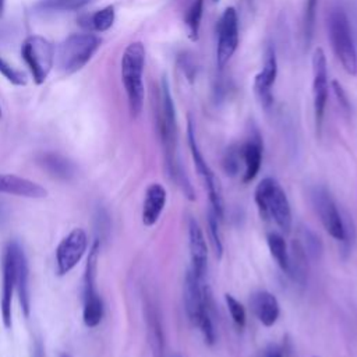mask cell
<instances>
[{
  "mask_svg": "<svg viewBox=\"0 0 357 357\" xmlns=\"http://www.w3.org/2000/svg\"><path fill=\"white\" fill-rule=\"evenodd\" d=\"M156 126L160 138V144L163 148V158H165V169L167 176L181 190L184 197L190 201L195 199L192 185L181 167L178 152H177V120H176V110L174 103L170 95L169 84L166 77L160 81L159 88V98H158V107H156Z\"/></svg>",
  "mask_w": 357,
  "mask_h": 357,
  "instance_id": "cell-1",
  "label": "cell"
},
{
  "mask_svg": "<svg viewBox=\"0 0 357 357\" xmlns=\"http://www.w3.org/2000/svg\"><path fill=\"white\" fill-rule=\"evenodd\" d=\"M144 66L145 47L141 42L130 43L121 56V81L126 89L130 113L137 117L144 106Z\"/></svg>",
  "mask_w": 357,
  "mask_h": 357,
  "instance_id": "cell-2",
  "label": "cell"
},
{
  "mask_svg": "<svg viewBox=\"0 0 357 357\" xmlns=\"http://www.w3.org/2000/svg\"><path fill=\"white\" fill-rule=\"evenodd\" d=\"M254 199L262 219H272L283 233L291 230L293 216L290 202L275 178L266 177L261 180L255 188Z\"/></svg>",
  "mask_w": 357,
  "mask_h": 357,
  "instance_id": "cell-3",
  "label": "cell"
},
{
  "mask_svg": "<svg viewBox=\"0 0 357 357\" xmlns=\"http://www.w3.org/2000/svg\"><path fill=\"white\" fill-rule=\"evenodd\" d=\"M328 35L335 56L344 71L350 75L357 74V49L353 39L349 18L343 8L335 7L328 15Z\"/></svg>",
  "mask_w": 357,
  "mask_h": 357,
  "instance_id": "cell-4",
  "label": "cell"
},
{
  "mask_svg": "<svg viewBox=\"0 0 357 357\" xmlns=\"http://www.w3.org/2000/svg\"><path fill=\"white\" fill-rule=\"evenodd\" d=\"M99 45L100 40L93 33H71L59 45L54 53L59 70L66 75L77 73L91 60Z\"/></svg>",
  "mask_w": 357,
  "mask_h": 357,
  "instance_id": "cell-5",
  "label": "cell"
},
{
  "mask_svg": "<svg viewBox=\"0 0 357 357\" xmlns=\"http://www.w3.org/2000/svg\"><path fill=\"white\" fill-rule=\"evenodd\" d=\"M187 142H188V148L192 156V162L195 166V170L198 173V176L201 177L204 187L208 192V198H209V204H211V211L219 218L223 219L225 215V204H223V197H222V188L219 184V180L216 178L215 173L212 172V169L209 167V165L206 163L198 142H197V137H195V128H194V123L191 120V117H188L187 120Z\"/></svg>",
  "mask_w": 357,
  "mask_h": 357,
  "instance_id": "cell-6",
  "label": "cell"
},
{
  "mask_svg": "<svg viewBox=\"0 0 357 357\" xmlns=\"http://www.w3.org/2000/svg\"><path fill=\"white\" fill-rule=\"evenodd\" d=\"M54 46L43 36L32 35L24 40L21 54L36 84L45 82L52 71L54 64Z\"/></svg>",
  "mask_w": 357,
  "mask_h": 357,
  "instance_id": "cell-7",
  "label": "cell"
},
{
  "mask_svg": "<svg viewBox=\"0 0 357 357\" xmlns=\"http://www.w3.org/2000/svg\"><path fill=\"white\" fill-rule=\"evenodd\" d=\"M312 204L326 233L337 241H347V227L343 216L325 187H315L312 191Z\"/></svg>",
  "mask_w": 357,
  "mask_h": 357,
  "instance_id": "cell-8",
  "label": "cell"
},
{
  "mask_svg": "<svg viewBox=\"0 0 357 357\" xmlns=\"http://www.w3.org/2000/svg\"><path fill=\"white\" fill-rule=\"evenodd\" d=\"M328 68H326V56L321 47H317L312 54V103H314V117L317 132L322 130L325 107L328 102Z\"/></svg>",
  "mask_w": 357,
  "mask_h": 357,
  "instance_id": "cell-9",
  "label": "cell"
},
{
  "mask_svg": "<svg viewBox=\"0 0 357 357\" xmlns=\"http://www.w3.org/2000/svg\"><path fill=\"white\" fill-rule=\"evenodd\" d=\"M238 45V17L234 7H227L218 22L216 63L223 68L234 54Z\"/></svg>",
  "mask_w": 357,
  "mask_h": 357,
  "instance_id": "cell-10",
  "label": "cell"
},
{
  "mask_svg": "<svg viewBox=\"0 0 357 357\" xmlns=\"http://www.w3.org/2000/svg\"><path fill=\"white\" fill-rule=\"evenodd\" d=\"M88 247L86 233L82 229L71 230L56 250V272L63 276L68 273L82 258Z\"/></svg>",
  "mask_w": 357,
  "mask_h": 357,
  "instance_id": "cell-11",
  "label": "cell"
},
{
  "mask_svg": "<svg viewBox=\"0 0 357 357\" xmlns=\"http://www.w3.org/2000/svg\"><path fill=\"white\" fill-rule=\"evenodd\" d=\"M276 77H278L276 50H275L273 45L269 43L265 47L262 70L257 74V77L254 79V92H255L261 106L265 109L271 107V105L273 102L272 88L275 85Z\"/></svg>",
  "mask_w": 357,
  "mask_h": 357,
  "instance_id": "cell-12",
  "label": "cell"
},
{
  "mask_svg": "<svg viewBox=\"0 0 357 357\" xmlns=\"http://www.w3.org/2000/svg\"><path fill=\"white\" fill-rule=\"evenodd\" d=\"M188 250L191 259V272L199 280L205 282L208 269V247L202 229L194 218L188 220Z\"/></svg>",
  "mask_w": 357,
  "mask_h": 357,
  "instance_id": "cell-13",
  "label": "cell"
},
{
  "mask_svg": "<svg viewBox=\"0 0 357 357\" xmlns=\"http://www.w3.org/2000/svg\"><path fill=\"white\" fill-rule=\"evenodd\" d=\"M208 284L205 282L199 280L191 269L185 272L184 276V286H183V294H184V308L187 312V317L190 322L197 326L201 312L205 307V291Z\"/></svg>",
  "mask_w": 357,
  "mask_h": 357,
  "instance_id": "cell-14",
  "label": "cell"
},
{
  "mask_svg": "<svg viewBox=\"0 0 357 357\" xmlns=\"http://www.w3.org/2000/svg\"><path fill=\"white\" fill-rule=\"evenodd\" d=\"M11 248L14 254V276H15V289L21 303L24 314L29 315V268L24 250L15 241H11Z\"/></svg>",
  "mask_w": 357,
  "mask_h": 357,
  "instance_id": "cell-15",
  "label": "cell"
},
{
  "mask_svg": "<svg viewBox=\"0 0 357 357\" xmlns=\"http://www.w3.org/2000/svg\"><path fill=\"white\" fill-rule=\"evenodd\" d=\"M15 289V276H14V254L11 244L8 243L4 251L3 261V293H1V317L6 328L11 326V300Z\"/></svg>",
  "mask_w": 357,
  "mask_h": 357,
  "instance_id": "cell-16",
  "label": "cell"
},
{
  "mask_svg": "<svg viewBox=\"0 0 357 357\" xmlns=\"http://www.w3.org/2000/svg\"><path fill=\"white\" fill-rule=\"evenodd\" d=\"M250 307L257 319L266 328L272 326L278 321L280 314V305L278 298L266 290H259L254 293L250 298Z\"/></svg>",
  "mask_w": 357,
  "mask_h": 357,
  "instance_id": "cell-17",
  "label": "cell"
},
{
  "mask_svg": "<svg viewBox=\"0 0 357 357\" xmlns=\"http://www.w3.org/2000/svg\"><path fill=\"white\" fill-rule=\"evenodd\" d=\"M0 192L25 198H45L47 195L46 188L40 184L15 174H0Z\"/></svg>",
  "mask_w": 357,
  "mask_h": 357,
  "instance_id": "cell-18",
  "label": "cell"
},
{
  "mask_svg": "<svg viewBox=\"0 0 357 357\" xmlns=\"http://www.w3.org/2000/svg\"><path fill=\"white\" fill-rule=\"evenodd\" d=\"M166 199L167 194L162 184L152 183L148 185L142 204V223L145 226L149 227L158 222L165 209Z\"/></svg>",
  "mask_w": 357,
  "mask_h": 357,
  "instance_id": "cell-19",
  "label": "cell"
},
{
  "mask_svg": "<svg viewBox=\"0 0 357 357\" xmlns=\"http://www.w3.org/2000/svg\"><path fill=\"white\" fill-rule=\"evenodd\" d=\"M241 162L244 165L243 183L252 181L261 167L262 162V142L259 135H254L240 146Z\"/></svg>",
  "mask_w": 357,
  "mask_h": 357,
  "instance_id": "cell-20",
  "label": "cell"
},
{
  "mask_svg": "<svg viewBox=\"0 0 357 357\" xmlns=\"http://www.w3.org/2000/svg\"><path fill=\"white\" fill-rule=\"evenodd\" d=\"M145 310H146L145 317H146V326H148V337H149L152 353L155 357H162L163 349H165V337H163L159 311L152 303H148Z\"/></svg>",
  "mask_w": 357,
  "mask_h": 357,
  "instance_id": "cell-21",
  "label": "cell"
},
{
  "mask_svg": "<svg viewBox=\"0 0 357 357\" xmlns=\"http://www.w3.org/2000/svg\"><path fill=\"white\" fill-rule=\"evenodd\" d=\"M287 275L301 286L307 278V252L298 238L293 240L291 250L289 252V272Z\"/></svg>",
  "mask_w": 357,
  "mask_h": 357,
  "instance_id": "cell-22",
  "label": "cell"
},
{
  "mask_svg": "<svg viewBox=\"0 0 357 357\" xmlns=\"http://www.w3.org/2000/svg\"><path fill=\"white\" fill-rule=\"evenodd\" d=\"M40 165L50 174H53L59 178H64V180L70 178L75 172L74 165L68 159H66L57 153H45L40 158Z\"/></svg>",
  "mask_w": 357,
  "mask_h": 357,
  "instance_id": "cell-23",
  "label": "cell"
},
{
  "mask_svg": "<svg viewBox=\"0 0 357 357\" xmlns=\"http://www.w3.org/2000/svg\"><path fill=\"white\" fill-rule=\"evenodd\" d=\"M266 241H268V248L271 251V255L276 261L278 266L287 275V272H289V251H287V245H286L283 236L272 231L266 236Z\"/></svg>",
  "mask_w": 357,
  "mask_h": 357,
  "instance_id": "cell-24",
  "label": "cell"
},
{
  "mask_svg": "<svg viewBox=\"0 0 357 357\" xmlns=\"http://www.w3.org/2000/svg\"><path fill=\"white\" fill-rule=\"evenodd\" d=\"M84 324L88 328H95L103 318V301L99 294L84 297Z\"/></svg>",
  "mask_w": 357,
  "mask_h": 357,
  "instance_id": "cell-25",
  "label": "cell"
},
{
  "mask_svg": "<svg viewBox=\"0 0 357 357\" xmlns=\"http://www.w3.org/2000/svg\"><path fill=\"white\" fill-rule=\"evenodd\" d=\"M88 3L89 0H39L35 4V8L46 13H63L79 10Z\"/></svg>",
  "mask_w": 357,
  "mask_h": 357,
  "instance_id": "cell-26",
  "label": "cell"
},
{
  "mask_svg": "<svg viewBox=\"0 0 357 357\" xmlns=\"http://www.w3.org/2000/svg\"><path fill=\"white\" fill-rule=\"evenodd\" d=\"M202 13H204V0H194L191 7L188 8L184 24L187 29V36L191 40L198 39V32L201 26V20H202Z\"/></svg>",
  "mask_w": 357,
  "mask_h": 357,
  "instance_id": "cell-27",
  "label": "cell"
},
{
  "mask_svg": "<svg viewBox=\"0 0 357 357\" xmlns=\"http://www.w3.org/2000/svg\"><path fill=\"white\" fill-rule=\"evenodd\" d=\"M317 7L318 0H305L304 15H303V39L304 45L308 49L315 32V20H317Z\"/></svg>",
  "mask_w": 357,
  "mask_h": 357,
  "instance_id": "cell-28",
  "label": "cell"
},
{
  "mask_svg": "<svg viewBox=\"0 0 357 357\" xmlns=\"http://www.w3.org/2000/svg\"><path fill=\"white\" fill-rule=\"evenodd\" d=\"M114 22V7L113 6H106L96 13L92 14L91 17V26L96 32H105L107 31Z\"/></svg>",
  "mask_w": 357,
  "mask_h": 357,
  "instance_id": "cell-29",
  "label": "cell"
},
{
  "mask_svg": "<svg viewBox=\"0 0 357 357\" xmlns=\"http://www.w3.org/2000/svg\"><path fill=\"white\" fill-rule=\"evenodd\" d=\"M219 218L209 211L208 212V231H209V238L213 247V252L215 257L218 259L222 258L223 255V243H222V236H220V230H219Z\"/></svg>",
  "mask_w": 357,
  "mask_h": 357,
  "instance_id": "cell-30",
  "label": "cell"
},
{
  "mask_svg": "<svg viewBox=\"0 0 357 357\" xmlns=\"http://www.w3.org/2000/svg\"><path fill=\"white\" fill-rule=\"evenodd\" d=\"M225 301H226L229 314H230L233 322L236 324V326L237 328H244V325H245V310H244L243 304L229 293L225 294Z\"/></svg>",
  "mask_w": 357,
  "mask_h": 357,
  "instance_id": "cell-31",
  "label": "cell"
},
{
  "mask_svg": "<svg viewBox=\"0 0 357 357\" xmlns=\"http://www.w3.org/2000/svg\"><path fill=\"white\" fill-rule=\"evenodd\" d=\"M240 162H241V153H240V146H231L227 149L225 158H223V169L227 174L234 176L238 173L240 169Z\"/></svg>",
  "mask_w": 357,
  "mask_h": 357,
  "instance_id": "cell-32",
  "label": "cell"
},
{
  "mask_svg": "<svg viewBox=\"0 0 357 357\" xmlns=\"http://www.w3.org/2000/svg\"><path fill=\"white\" fill-rule=\"evenodd\" d=\"M0 73L14 85H25V75L15 68H13L8 63H6L0 57Z\"/></svg>",
  "mask_w": 357,
  "mask_h": 357,
  "instance_id": "cell-33",
  "label": "cell"
},
{
  "mask_svg": "<svg viewBox=\"0 0 357 357\" xmlns=\"http://www.w3.org/2000/svg\"><path fill=\"white\" fill-rule=\"evenodd\" d=\"M332 88H333V91H335V95H336V98L339 99V103H340V106L346 110V112H349V109H350V105H349V100H347V96H346V93H344V91H343V88H342V85L337 82V81H332Z\"/></svg>",
  "mask_w": 357,
  "mask_h": 357,
  "instance_id": "cell-34",
  "label": "cell"
},
{
  "mask_svg": "<svg viewBox=\"0 0 357 357\" xmlns=\"http://www.w3.org/2000/svg\"><path fill=\"white\" fill-rule=\"evenodd\" d=\"M33 357H45L43 356V346L40 340H36L35 346H33Z\"/></svg>",
  "mask_w": 357,
  "mask_h": 357,
  "instance_id": "cell-35",
  "label": "cell"
},
{
  "mask_svg": "<svg viewBox=\"0 0 357 357\" xmlns=\"http://www.w3.org/2000/svg\"><path fill=\"white\" fill-rule=\"evenodd\" d=\"M265 357H283V354L278 347H272V350H269V353Z\"/></svg>",
  "mask_w": 357,
  "mask_h": 357,
  "instance_id": "cell-36",
  "label": "cell"
},
{
  "mask_svg": "<svg viewBox=\"0 0 357 357\" xmlns=\"http://www.w3.org/2000/svg\"><path fill=\"white\" fill-rule=\"evenodd\" d=\"M4 3L6 0H0V17L3 15V11H4Z\"/></svg>",
  "mask_w": 357,
  "mask_h": 357,
  "instance_id": "cell-37",
  "label": "cell"
},
{
  "mask_svg": "<svg viewBox=\"0 0 357 357\" xmlns=\"http://www.w3.org/2000/svg\"><path fill=\"white\" fill-rule=\"evenodd\" d=\"M60 357H71V356H70V354H66V353H64V354H61Z\"/></svg>",
  "mask_w": 357,
  "mask_h": 357,
  "instance_id": "cell-38",
  "label": "cell"
},
{
  "mask_svg": "<svg viewBox=\"0 0 357 357\" xmlns=\"http://www.w3.org/2000/svg\"><path fill=\"white\" fill-rule=\"evenodd\" d=\"M212 1H215V3H218V1H219V0H212Z\"/></svg>",
  "mask_w": 357,
  "mask_h": 357,
  "instance_id": "cell-39",
  "label": "cell"
},
{
  "mask_svg": "<svg viewBox=\"0 0 357 357\" xmlns=\"http://www.w3.org/2000/svg\"><path fill=\"white\" fill-rule=\"evenodd\" d=\"M173 357H181V356H173Z\"/></svg>",
  "mask_w": 357,
  "mask_h": 357,
  "instance_id": "cell-40",
  "label": "cell"
},
{
  "mask_svg": "<svg viewBox=\"0 0 357 357\" xmlns=\"http://www.w3.org/2000/svg\"><path fill=\"white\" fill-rule=\"evenodd\" d=\"M0 116H1V109H0Z\"/></svg>",
  "mask_w": 357,
  "mask_h": 357,
  "instance_id": "cell-41",
  "label": "cell"
},
{
  "mask_svg": "<svg viewBox=\"0 0 357 357\" xmlns=\"http://www.w3.org/2000/svg\"><path fill=\"white\" fill-rule=\"evenodd\" d=\"M315 357H318V356H315Z\"/></svg>",
  "mask_w": 357,
  "mask_h": 357,
  "instance_id": "cell-42",
  "label": "cell"
}]
</instances>
